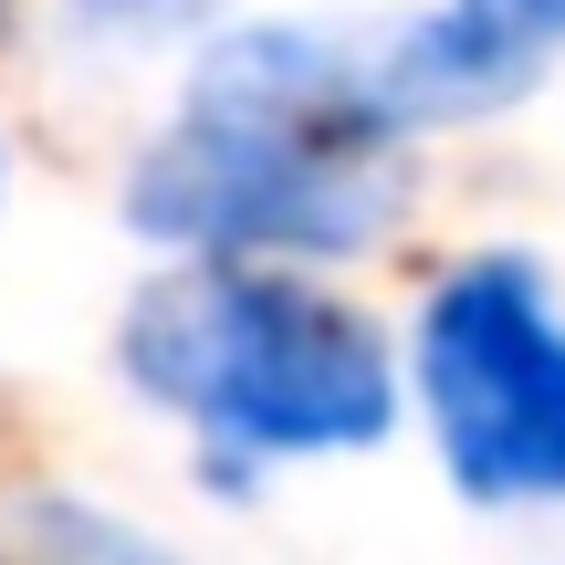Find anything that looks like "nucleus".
<instances>
[{"label": "nucleus", "mask_w": 565, "mask_h": 565, "mask_svg": "<svg viewBox=\"0 0 565 565\" xmlns=\"http://www.w3.org/2000/svg\"><path fill=\"white\" fill-rule=\"evenodd\" d=\"M555 53H565V0H440L366 84H377L387 126H440L524 95Z\"/></svg>", "instance_id": "obj_4"}, {"label": "nucleus", "mask_w": 565, "mask_h": 565, "mask_svg": "<svg viewBox=\"0 0 565 565\" xmlns=\"http://www.w3.org/2000/svg\"><path fill=\"white\" fill-rule=\"evenodd\" d=\"M419 377L461 492L565 503V324L524 263H461L429 294Z\"/></svg>", "instance_id": "obj_3"}, {"label": "nucleus", "mask_w": 565, "mask_h": 565, "mask_svg": "<svg viewBox=\"0 0 565 565\" xmlns=\"http://www.w3.org/2000/svg\"><path fill=\"white\" fill-rule=\"evenodd\" d=\"M126 377L231 450H356L387 429V356L345 303L263 273H179L126 315Z\"/></svg>", "instance_id": "obj_2"}, {"label": "nucleus", "mask_w": 565, "mask_h": 565, "mask_svg": "<svg viewBox=\"0 0 565 565\" xmlns=\"http://www.w3.org/2000/svg\"><path fill=\"white\" fill-rule=\"evenodd\" d=\"M42 534H53V565H158L137 545V534H116V524H95V513H42Z\"/></svg>", "instance_id": "obj_5"}, {"label": "nucleus", "mask_w": 565, "mask_h": 565, "mask_svg": "<svg viewBox=\"0 0 565 565\" xmlns=\"http://www.w3.org/2000/svg\"><path fill=\"white\" fill-rule=\"evenodd\" d=\"M408 200V158L377 84L303 32H242L200 63L189 116L147 147V242L189 252H366Z\"/></svg>", "instance_id": "obj_1"}]
</instances>
